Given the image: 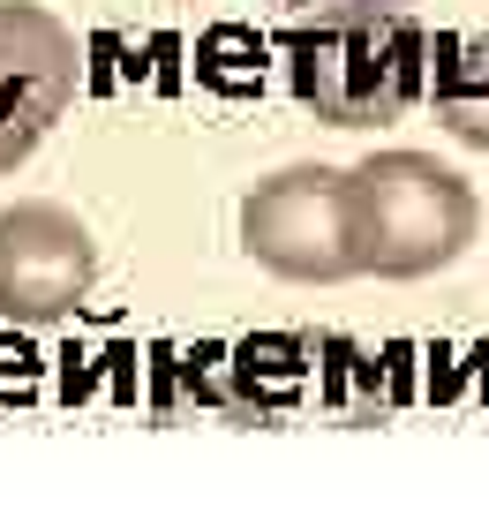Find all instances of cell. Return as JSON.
Returning a JSON list of instances; mask_svg holds the SVG:
<instances>
[{"label":"cell","instance_id":"obj_1","mask_svg":"<svg viewBox=\"0 0 489 512\" xmlns=\"http://www.w3.org/2000/svg\"><path fill=\"white\" fill-rule=\"evenodd\" d=\"M354 226H362V272L422 279L467 256L482 204L429 151H377L369 166H354Z\"/></svg>","mask_w":489,"mask_h":512},{"label":"cell","instance_id":"obj_2","mask_svg":"<svg viewBox=\"0 0 489 512\" xmlns=\"http://www.w3.org/2000/svg\"><path fill=\"white\" fill-rule=\"evenodd\" d=\"M286 76L294 98L332 128H384L422 98L429 38L414 16L347 23V31H286Z\"/></svg>","mask_w":489,"mask_h":512},{"label":"cell","instance_id":"obj_3","mask_svg":"<svg viewBox=\"0 0 489 512\" xmlns=\"http://www.w3.org/2000/svg\"><path fill=\"white\" fill-rule=\"evenodd\" d=\"M241 249L279 279L332 287L362 272V226H354V174L339 166H286L241 204Z\"/></svg>","mask_w":489,"mask_h":512},{"label":"cell","instance_id":"obj_4","mask_svg":"<svg viewBox=\"0 0 489 512\" xmlns=\"http://www.w3.org/2000/svg\"><path fill=\"white\" fill-rule=\"evenodd\" d=\"M98 279V241L61 204H16L0 211V317L16 324H61L83 309Z\"/></svg>","mask_w":489,"mask_h":512},{"label":"cell","instance_id":"obj_5","mask_svg":"<svg viewBox=\"0 0 489 512\" xmlns=\"http://www.w3.org/2000/svg\"><path fill=\"white\" fill-rule=\"evenodd\" d=\"M76 98V38L23 0H0V174H16Z\"/></svg>","mask_w":489,"mask_h":512},{"label":"cell","instance_id":"obj_6","mask_svg":"<svg viewBox=\"0 0 489 512\" xmlns=\"http://www.w3.org/2000/svg\"><path fill=\"white\" fill-rule=\"evenodd\" d=\"M309 362H316V339L294 332H256L226 347V407L234 422H279L309 400Z\"/></svg>","mask_w":489,"mask_h":512},{"label":"cell","instance_id":"obj_7","mask_svg":"<svg viewBox=\"0 0 489 512\" xmlns=\"http://www.w3.org/2000/svg\"><path fill=\"white\" fill-rule=\"evenodd\" d=\"M429 106H437V121L452 128L459 144L489 151V31L474 38H437L429 46Z\"/></svg>","mask_w":489,"mask_h":512},{"label":"cell","instance_id":"obj_8","mask_svg":"<svg viewBox=\"0 0 489 512\" xmlns=\"http://www.w3.org/2000/svg\"><path fill=\"white\" fill-rule=\"evenodd\" d=\"M316 400H324V415H339V422H377L384 407H392V392H384V369L392 362H369L354 339H339V332H324L316 339Z\"/></svg>","mask_w":489,"mask_h":512},{"label":"cell","instance_id":"obj_9","mask_svg":"<svg viewBox=\"0 0 489 512\" xmlns=\"http://www.w3.org/2000/svg\"><path fill=\"white\" fill-rule=\"evenodd\" d=\"M414 0H279V16L294 31H347V23H392Z\"/></svg>","mask_w":489,"mask_h":512}]
</instances>
